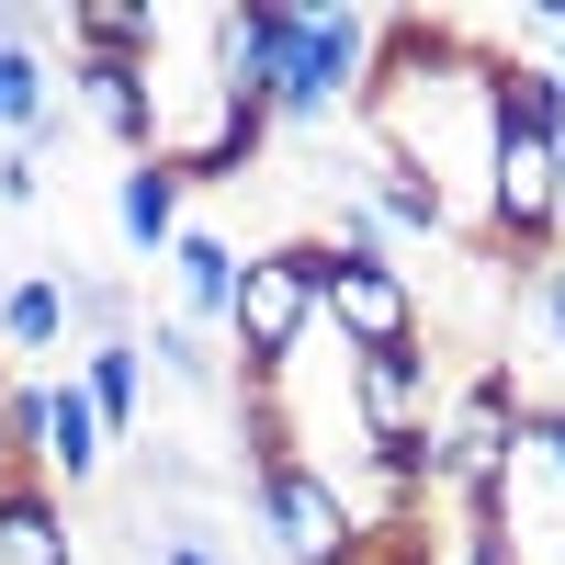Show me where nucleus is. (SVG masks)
I'll return each instance as SVG.
<instances>
[{"label": "nucleus", "mask_w": 565, "mask_h": 565, "mask_svg": "<svg viewBox=\"0 0 565 565\" xmlns=\"http://www.w3.org/2000/svg\"><path fill=\"white\" fill-rule=\"evenodd\" d=\"M260 148H271V103H249V90H204V114L170 136V170L181 181H238V170H260Z\"/></svg>", "instance_id": "9"}, {"label": "nucleus", "mask_w": 565, "mask_h": 565, "mask_svg": "<svg viewBox=\"0 0 565 565\" xmlns=\"http://www.w3.org/2000/svg\"><path fill=\"white\" fill-rule=\"evenodd\" d=\"M68 317H79V340H90V351L148 328V317H136V295H125V282H103V271H79V282H68Z\"/></svg>", "instance_id": "20"}, {"label": "nucleus", "mask_w": 565, "mask_h": 565, "mask_svg": "<svg viewBox=\"0 0 565 565\" xmlns=\"http://www.w3.org/2000/svg\"><path fill=\"white\" fill-rule=\"evenodd\" d=\"M68 57H148L159 68V45H170V12L159 0H68Z\"/></svg>", "instance_id": "13"}, {"label": "nucleus", "mask_w": 565, "mask_h": 565, "mask_svg": "<svg viewBox=\"0 0 565 565\" xmlns=\"http://www.w3.org/2000/svg\"><path fill=\"white\" fill-rule=\"evenodd\" d=\"M238 271H249L238 238L181 226V249H170V317H181V328H226V317H238Z\"/></svg>", "instance_id": "10"}, {"label": "nucleus", "mask_w": 565, "mask_h": 565, "mask_svg": "<svg viewBox=\"0 0 565 565\" xmlns=\"http://www.w3.org/2000/svg\"><path fill=\"white\" fill-rule=\"evenodd\" d=\"M0 34H12V12H0Z\"/></svg>", "instance_id": "28"}, {"label": "nucleus", "mask_w": 565, "mask_h": 565, "mask_svg": "<svg viewBox=\"0 0 565 565\" xmlns=\"http://www.w3.org/2000/svg\"><path fill=\"white\" fill-rule=\"evenodd\" d=\"M0 430H12V463H23V476H45V385H12Z\"/></svg>", "instance_id": "21"}, {"label": "nucleus", "mask_w": 565, "mask_h": 565, "mask_svg": "<svg viewBox=\"0 0 565 565\" xmlns=\"http://www.w3.org/2000/svg\"><path fill=\"white\" fill-rule=\"evenodd\" d=\"M532 317H543V340L565 351V271H532Z\"/></svg>", "instance_id": "24"}, {"label": "nucleus", "mask_w": 565, "mask_h": 565, "mask_svg": "<svg viewBox=\"0 0 565 565\" xmlns=\"http://www.w3.org/2000/svg\"><path fill=\"white\" fill-rule=\"evenodd\" d=\"M181 193H193V181H181L170 159H125V181H114V226H125L136 260H170V249H181V226H193V215H181Z\"/></svg>", "instance_id": "11"}, {"label": "nucleus", "mask_w": 565, "mask_h": 565, "mask_svg": "<svg viewBox=\"0 0 565 565\" xmlns=\"http://www.w3.org/2000/svg\"><path fill=\"white\" fill-rule=\"evenodd\" d=\"M68 90L125 159H170V114H159V68L148 57H68Z\"/></svg>", "instance_id": "8"}, {"label": "nucleus", "mask_w": 565, "mask_h": 565, "mask_svg": "<svg viewBox=\"0 0 565 565\" xmlns=\"http://www.w3.org/2000/svg\"><path fill=\"white\" fill-rule=\"evenodd\" d=\"M0 565H79L68 498L45 487V476H12V487H0Z\"/></svg>", "instance_id": "12"}, {"label": "nucleus", "mask_w": 565, "mask_h": 565, "mask_svg": "<svg viewBox=\"0 0 565 565\" xmlns=\"http://www.w3.org/2000/svg\"><path fill=\"white\" fill-rule=\"evenodd\" d=\"M136 351H148V373H159V385H215L204 328H181V317H148V328H136Z\"/></svg>", "instance_id": "19"}, {"label": "nucleus", "mask_w": 565, "mask_h": 565, "mask_svg": "<svg viewBox=\"0 0 565 565\" xmlns=\"http://www.w3.org/2000/svg\"><path fill=\"white\" fill-rule=\"evenodd\" d=\"M317 328H340V351H351V362L407 351V340H418V282L396 271V249H328Z\"/></svg>", "instance_id": "6"}, {"label": "nucleus", "mask_w": 565, "mask_h": 565, "mask_svg": "<svg viewBox=\"0 0 565 565\" xmlns=\"http://www.w3.org/2000/svg\"><path fill=\"white\" fill-rule=\"evenodd\" d=\"M79 385H90V407H103V430L125 441L136 418H148V351H136V340H103V351L79 362Z\"/></svg>", "instance_id": "18"}, {"label": "nucleus", "mask_w": 565, "mask_h": 565, "mask_svg": "<svg viewBox=\"0 0 565 565\" xmlns=\"http://www.w3.org/2000/svg\"><path fill=\"white\" fill-rule=\"evenodd\" d=\"M159 565H226V554H215L204 532H170V543H159Z\"/></svg>", "instance_id": "26"}, {"label": "nucleus", "mask_w": 565, "mask_h": 565, "mask_svg": "<svg viewBox=\"0 0 565 565\" xmlns=\"http://www.w3.org/2000/svg\"><path fill=\"white\" fill-rule=\"evenodd\" d=\"M498 136H543V148H565V79L543 57H498Z\"/></svg>", "instance_id": "17"}, {"label": "nucleus", "mask_w": 565, "mask_h": 565, "mask_svg": "<svg viewBox=\"0 0 565 565\" xmlns=\"http://www.w3.org/2000/svg\"><path fill=\"white\" fill-rule=\"evenodd\" d=\"M498 57L509 45L463 23H385V57L362 79V148L418 170L463 215V238L487 226V170H498Z\"/></svg>", "instance_id": "1"}, {"label": "nucleus", "mask_w": 565, "mask_h": 565, "mask_svg": "<svg viewBox=\"0 0 565 565\" xmlns=\"http://www.w3.org/2000/svg\"><path fill=\"white\" fill-rule=\"evenodd\" d=\"M34 193H45V159H34V148H0V204H12V215H23Z\"/></svg>", "instance_id": "23"}, {"label": "nucleus", "mask_w": 565, "mask_h": 565, "mask_svg": "<svg viewBox=\"0 0 565 565\" xmlns=\"http://www.w3.org/2000/svg\"><path fill=\"white\" fill-rule=\"evenodd\" d=\"M103 452H114V430H103V407H90V385H79V373L45 385V487H90Z\"/></svg>", "instance_id": "14"}, {"label": "nucleus", "mask_w": 565, "mask_h": 565, "mask_svg": "<svg viewBox=\"0 0 565 565\" xmlns=\"http://www.w3.org/2000/svg\"><path fill=\"white\" fill-rule=\"evenodd\" d=\"M521 418H532L521 373H509V362H476V373H463V385L441 396V430H430V487H441L452 509H487V498L509 487V463H521Z\"/></svg>", "instance_id": "3"}, {"label": "nucleus", "mask_w": 565, "mask_h": 565, "mask_svg": "<svg viewBox=\"0 0 565 565\" xmlns=\"http://www.w3.org/2000/svg\"><path fill=\"white\" fill-rule=\"evenodd\" d=\"M452 565H521L509 554V509L487 498V509H463V543H452Z\"/></svg>", "instance_id": "22"}, {"label": "nucleus", "mask_w": 565, "mask_h": 565, "mask_svg": "<svg viewBox=\"0 0 565 565\" xmlns=\"http://www.w3.org/2000/svg\"><path fill=\"white\" fill-rule=\"evenodd\" d=\"M373 57H385V23H373V12L306 0V45H295V68L271 79V125H340V114H362Z\"/></svg>", "instance_id": "5"}, {"label": "nucleus", "mask_w": 565, "mask_h": 565, "mask_svg": "<svg viewBox=\"0 0 565 565\" xmlns=\"http://www.w3.org/2000/svg\"><path fill=\"white\" fill-rule=\"evenodd\" d=\"M317 282H328V238L249 249V271H238V317H226V340H238V385H249V396H271L282 362L306 351V328H317Z\"/></svg>", "instance_id": "4"}, {"label": "nucleus", "mask_w": 565, "mask_h": 565, "mask_svg": "<svg viewBox=\"0 0 565 565\" xmlns=\"http://www.w3.org/2000/svg\"><path fill=\"white\" fill-rule=\"evenodd\" d=\"M532 34H543V68L565 79V0H532Z\"/></svg>", "instance_id": "25"}, {"label": "nucleus", "mask_w": 565, "mask_h": 565, "mask_svg": "<svg viewBox=\"0 0 565 565\" xmlns=\"http://www.w3.org/2000/svg\"><path fill=\"white\" fill-rule=\"evenodd\" d=\"M362 204L385 215V238H463V215L430 193V181L396 170V159H373V148H362Z\"/></svg>", "instance_id": "16"}, {"label": "nucleus", "mask_w": 565, "mask_h": 565, "mask_svg": "<svg viewBox=\"0 0 565 565\" xmlns=\"http://www.w3.org/2000/svg\"><path fill=\"white\" fill-rule=\"evenodd\" d=\"M68 328H79L68 317V271H12V282H0V351H12V362H45Z\"/></svg>", "instance_id": "15"}, {"label": "nucleus", "mask_w": 565, "mask_h": 565, "mask_svg": "<svg viewBox=\"0 0 565 565\" xmlns=\"http://www.w3.org/2000/svg\"><path fill=\"white\" fill-rule=\"evenodd\" d=\"M351 418H362V452H407V441H430V430H441V373H430V340L351 362Z\"/></svg>", "instance_id": "7"}, {"label": "nucleus", "mask_w": 565, "mask_h": 565, "mask_svg": "<svg viewBox=\"0 0 565 565\" xmlns=\"http://www.w3.org/2000/svg\"><path fill=\"white\" fill-rule=\"evenodd\" d=\"M249 407V509L282 565H373V532L351 487L328 476L317 452H295V430H282V396H238Z\"/></svg>", "instance_id": "2"}, {"label": "nucleus", "mask_w": 565, "mask_h": 565, "mask_svg": "<svg viewBox=\"0 0 565 565\" xmlns=\"http://www.w3.org/2000/svg\"><path fill=\"white\" fill-rule=\"evenodd\" d=\"M0 407H12V385H0ZM23 476V463H12V430H0V487H12Z\"/></svg>", "instance_id": "27"}]
</instances>
